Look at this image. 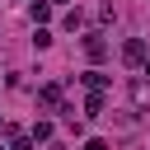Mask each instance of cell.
Masks as SVG:
<instances>
[{"instance_id":"6da1fadb","label":"cell","mask_w":150,"mask_h":150,"mask_svg":"<svg viewBox=\"0 0 150 150\" xmlns=\"http://www.w3.org/2000/svg\"><path fill=\"white\" fill-rule=\"evenodd\" d=\"M122 56H127V66H136V61H145V42H141V38H131V42L122 47Z\"/></svg>"},{"instance_id":"7a4b0ae2","label":"cell","mask_w":150,"mask_h":150,"mask_svg":"<svg viewBox=\"0 0 150 150\" xmlns=\"http://www.w3.org/2000/svg\"><path fill=\"white\" fill-rule=\"evenodd\" d=\"M84 52H89V56H94V61H98V56H103V52H108V47H103V38H98V33H89V38H84Z\"/></svg>"},{"instance_id":"3957f363","label":"cell","mask_w":150,"mask_h":150,"mask_svg":"<svg viewBox=\"0 0 150 150\" xmlns=\"http://www.w3.org/2000/svg\"><path fill=\"white\" fill-rule=\"evenodd\" d=\"M84 150H108V141H89V145H84Z\"/></svg>"},{"instance_id":"277c9868","label":"cell","mask_w":150,"mask_h":150,"mask_svg":"<svg viewBox=\"0 0 150 150\" xmlns=\"http://www.w3.org/2000/svg\"><path fill=\"white\" fill-rule=\"evenodd\" d=\"M14 150H33V141H19V145H14Z\"/></svg>"}]
</instances>
